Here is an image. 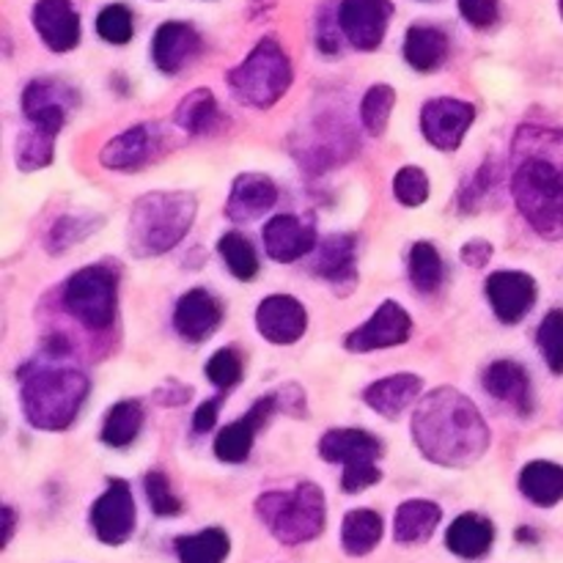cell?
<instances>
[{
  "mask_svg": "<svg viewBox=\"0 0 563 563\" xmlns=\"http://www.w3.org/2000/svg\"><path fill=\"white\" fill-rule=\"evenodd\" d=\"M220 405H223V394L214 396V399H209V401H203V405L198 407L196 418H192V429H196L198 434L212 432L214 423H218V410H220Z\"/></svg>",
  "mask_w": 563,
  "mask_h": 563,
  "instance_id": "cell-46",
  "label": "cell"
},
{
  "mask_svg": "<svg viewBox=\"0 0 563 563\" xmlns=\"http://www.w3.org/2000/svg\"><path fill=\"white\" fill-rule=\"evenodd\" d=\"M99 225H102V218H97V214H64V218H58V223L49 229L47 251L58 256V253L69 251L77 242L86 240L88 234H93Z\"/></svg>",
  "mask_w": 563,
  "mask_h": 563,
  "instance_id": "cell-36",
  "label": "cell"
},
{
  "mask_svg": "<svg viewBox=\"0 0 563 563\" xmlns=\"http://www.w3.org/2000/svg\"><path fill=\"white\" fill-rule=\"evenodd\" d=\"M487 297L500 322L517 324L528 317V311L537 302V280L528 273L500 269L487 278Z\"/></svg>",
  "mask_w": 563,
  "mask_h": 563,
  "instance_id": "cell-15",
  "label": "cell"
},
{
  "mask_svg": "<svg viewBox=\"0 0 563 563\" xmlns=\"http://www.w3.org/2000/svg\"><path fill=\"white\" fill-rule=\"evenodd\" d=\"M460 256H462V262L467 264V267L478 269V267H484L489 258H493V245H489L487 240H473V242H467L465 247H462Z\"/></svg>",
  "mask_w": 563,
  "mask_h": 563,
  "instance_id": "cell-47",
  "label": "cell"
},
{
  "mask_svg": "<svg viewBox=\"0 0 563 563\" xmlns=\"http://www.w3.org/2000/svg\"><path fill=\"white\" fill-rule=\"evenodd\" d=\"M55 137L58 132L44 130V126L31 124L25 132H20L16 137V168L22 174H33V170H42L53 163L55 152Z\"/></svg>",
  "mask_w": 563,
  "mask_h": 563,
  "instance_id": "cell-33",
  "label": "cell"
},
{
  "mask_svg": "<svg viewBox=\"0 0 563 563\" xmlns=\"http://www.w3.org/2000/svg\"><path fill=\"white\" fill-rule=\"evenodd\" d=\"M91 383L82 372L58 366L55 357L27 363L20 368V401L25 418L44 432H60L71 427L86 405Z\"/></svg>",
  "mask_w": 563,
  "mask_h": 563,
  "instance_id": "cell-3",
  "label": "cell"
},
{
  "mask_svg": "<svg viewBox=\"0 0 563 563\" xmlns=\"http://www.w3.org/2000/svg\"><path fill=\"white\" fill-rule=\"evenodd\" d=\"M201 53V36L190 22H163L152 38V60L165 75H176Z\"/></svg>",
  "mask_w": 563,
  "mask_h": 563,
  "instance_id": "cell-20",
  "label": "cell"
},
{
  "mask_svg": "<svg viewBox=\"0 0 563 563\" xmlns=\"http://www.w3.org/2000/svg\"><path fill=\"white\" fill-rule=\"evenodd\" d=\"M275 407H278V399H275V396L258 399L256 405L247 410V416H242L240 421L220 429L218 438H214V456H218L220 462H229V465H240V462H245L247 456H251L256 432L269 421Z\"/></svg>",
  "mask_w": 563,
  "mask_h": 563,
  "instance_id": "cell-19",
  "label": "cell"
},
{
  "mask_svg": "<svg viewBox=\"0 0 563 563\" xmlns=\"http://www.w3.org/2000/svg\"><path fill=\"white\" fill-rule=\"evenodd\" d=\"M484 388L493 399L506 401L515 407L520 416H531L533 399H531V379H528L526 368L515 361H495L493 366L484 372Z\"/></svg>",
  "mask_w": 563,
  "mask_h": 563,
  "instance_id": "cell-24",
  "label": "cell"
},
{
  "mask_svg": "<svg viewBox=\"0 0 563 563\" xmlns=\"http://www.w3.org/2000/svg\"><path fill=\"white\" fill-rule=\"evenodd\" d=\"M97 33L110 44H126L132 38V33H135L132 11L124 3L104 5L97 16Z\"/></svg>",
  "mask_w": 563,
  "mask_h": 563,
  "instance_id": "cell-40",
  "label": "cell"
},
{
  "mask_svg": "<svg viewBox=\"0 0 563 563\" xmlns=\"http://www.w3.org/2000/svg\"><path fill=\"white\" fill-rule=\"evenodd\" d=\"M383 539V517L372 509H355L344 517L341 526V544H344L346 555L352 559H363L372 553Z\"/></svg>",
  "mask_w": 563,
  "mask_h": 563,
  "instance_id": "cell-30",
  "label": "cell"
},
{
  "mask_svg": "<svg viewBox=\"0 0 563 563\" xmlns=\"http://www.w3.org/2000/svg\"><path fill=\"white\" fill-rule=\"evenodd\" d=\"M476 121V108L462 99H429L421 110L423 137L440 152H456Z\"/></svg>",
  "mask_w": 563,
  "mask_h": 563,
  "instance_id": "cell-10",
  "label": "cell"
},
{
  "mask_svg": "<svg viewBox=\"0 0 563 563\" xmlns=\"http://www.w3.org/2000/svg\"><path fill=\"white\" fill-rule=\"evenodd\" d=\"M218 251H220L225 267L231 269V275H234V278L253 280L258 275V256H256V251H253L251 242H247V236L236 234V231H231V234H223V236H220Z\"/></svg>",
  "mask_w": 563,
  "mask_h": 563,
  "instance_id": "cell-38",
  "label": "cell"
},
{
  "mask_svg": "<svg viewBox=\"0 0 563 563\" xmlns=\"http://www.w3.org/2000/svg\"><path fill=\"white\" fill-rule=\"evenodd\" d=\"M143 489H146L148 506H152V511L157 517H176L181 511V500L174 495L165 473L159 471L146 473V478H143Z\"/></svg>",
  "mask_w": 563,
  "mask_h": 563,
  "instance_id": "cell-41",
  "label": "cell"
},
{
  "mask_svg": "<svg viewBox=\"0 0 563 563\" xmlns=\"http://www.w3.org/2000/svg\"><path fill=\"white\" fill-rule=\"evenodd\" d=\"M537 344L542 350L544 363L550 366L553 374H563V311H550L542 319L537 333Z\"/></svg>",
  "mask_w": 563,
  "mask_h": 563,
  "instance_id": "cell-39",
  "label": "cell"
},
{
  "mask_svg": "<svg viewBox=\"0 0 563 563\" xmlns=\"http://www.w3.org/2000/svg\"><path fill=\"white\" fill-rule=\"evenodd\" d=\"M405 58L412 69L434 71L449 58V36L438 25H412L405 38Z\"/></svg>",
  "mask_w": 563,
  "mask_h": 563,
  "instance_id": "cell-28",
  "label": "cell"
},
{
  "mask_svg": "<svg viewBox=\"0 0 563 563\" xmlns=\"http://www.w3.org/2000/svg\"><path fill=\"white\" fill-rule=\"evenodd\" d=\"M410 280L421 295H432L443 284V258L432 242H416L410 251Z\"/></svg>",
  "mask_w": 563,
  "mask_h": 563,
  "instance_id": "cell-35",
  "label": "cell"
},
{
  "mask_svg": "<svg viewBox=\"0 0 563 563\" xmlns=\"http://www.w3.org/2000/svg\"><path fill=\"white\" fill-rule=\"evenodd\" d=\"M264 251L280 264L297 262L317 251V225L300 214H275L264 225Z\"/></svg>",
  "mask_w": 563,
  "mask_h": 563,
  "instance_id": "cell-16",
  "label": "cell"
},
{
  "mask_svg": "<svg viewBox=\"0 0 563 563\" xmlns=\"http://www.w3.org/2000/svg\"><path fill=\"white\" fill-rule=\"evenodd\" d=\"M460 5V14L465 16L467 25L473 27H493L500 16V3L498 0H456Z\"/></svg>",
  "mask_w": 563,
  "mask_h": 563,
  "instance_id": "cell-44",
  "label": "cell"
},
{
  "mask_svg": "<svg viewBox=\"0 0 563 563\" xmlns=\"http://www.w3.org/2000/svg\"><path fill=\"white\" fill-rule=\"evenodd\" d=\"M339 33H341V25H339V16H335V25L333 20H328V16H322L319 20V49L322 53H339Z\"/></svg>",
  "mask_w": 563,
  "mask_h": 563,
  "instance_id": "cell-48",
  "label": "cell"
},
{
  "mask_svg": "<svg viewBox=\"0 0 563 563\" xmlns=\"http://www.w3.org/2000/svg\"><path fill=\"white\" fill-rule=\"evenodd\" d=\"M412 438L434 465H476L489 449V427L467 396L454 388L427 394L412 416Z\"/></svg>",
  "mask_w": 563,
  "mask_h": 563,
  "instance_id": "cell-2",
  "label": "cell"
},
{
  "mask_svg": "<svg viewBox=\"0 0 563 563\" xmlns=\"http://www.w3.org/2000/svg\"><path fill=\"white\" fill-rule=\"evenodd\" d=\"M80 97L66 82L53 80V77H38L31 80L22 91V113H25L27 124L44 126V130L60 132L66 115L71 108H77Z\"/></svg>",
  "mask_w": 563,
  "mask_h": 563,
  "instance_id": "cell-12",
  "label": "cell"
},
{
  "mask_svg": "<svg viewBox=\"0 0 563 563\" xmlns=\"http://www.w3.org/2000/svg\"><path fill=\"white\" fill-rule=\"evenodd\" d=\"M495 542V528L487 517L478 515H462L451 522L449 533H445V544L454 555L465 561H476L489 553Z\"/></svg>",
  "mask_w": 563,
  "mask_h": 563,
  "instance_id": "cell-27",
  "label": "cell"
},
{
  "mask_svg": "<svg viewBox=\"0 0 563 563\" xmlns=\"http://www.w3.org/2000/svg\"><path fill=\"white\" fill-rule=\"evenodd\" d=\"M179 563H223L229 559V533L220 528H207L201 533H190V537H179L174 542Z\"/></svg>",
  "mask_w": 563,
  "mask_h": 563,
  "instance_id": "cell-32",
  "label": "cell"
},
{
  "mask_svg": "<svg viewBox=\"0 0 563 563\" xmlns=\"http://www.w3.org/2000/svg\"><path fill=\"white\" fill-rule=\"evenodd\" d=\"M412 333V319L399 302L388 300L377 308L372 319L366 324H361L357 330H352L346 335L344 346L355 355H366V352L388 350V346H399L410 339Z\"/></svg>",
  "mask_w": 563,
  "mask_h": 563,
  "instance_id": "cell-14",
  "label": "cell"
},
{
  "mask_svg": "<svg viewBox=\"0 0 563 563\" xmlns=\"http://www.w3.org/2000/svg\"><path fill=\"white\" fill-rule=\"evenodd\" d=\"M394 196L405 207H421V203H427L429 176L423 174V168H416V165L401 168L394 179Z\"/></svg>",
  "mask_w": 563,
  "mask_h": 563,
  "instance_id": "cell-42",
  "label": "cell"
},
{
  "mask_svg": "<svg viewBox=\"0 0 563 563\" xmlns=\"http://www.w3.org/2000/svg\"><path fill=\"white\" fill-rule=\"evenodd\" d=\"M396 108V91L388 86V82H377L366 91L361 102V119L363 126H366L372 135H383L390 124V115H394Z\"/></svg>",
  "mask_w": 563,
  "mask_h": 563,
  "instance_id": "cell-37",
  "label": "cell"
},
{
  "mask_svg": "<svg viewBox=\"0 0 563 563\" xmlns=\"http://www.w3.org/2000/svg\"><path fill=\"white\" fill-rule=\"evenodd\" d=\"M14 526H16V515L11 511V506H3V548H9L11 537H14Z\"/></svg>",
  "mask_w": 563,
  "mask_h": 563,
  "instance_id": "cell-49",
  "label": "cell"
},
{
  "mask_svg": "<svg viewBox=\"0 0 563 563\" xmlns=\"http://www.w3.org/2000/svg\"><path fill=\"white\" fill-rule=\"evenodd\" d=\"M256 328L273 344H295L306 335L308 313L297 297L273 295L258 302Z\"/></svg>",
  "mask_w": 563,
  "mask_h": 563,
  "instance_id": "cell-18",
  "label": "cell"
},
{
  "mask_svg": "<svg viewBox=\"0 0 563 563\" xmlns=\"http://www.w3.org/2000/svg\"><path fill=\"white\" fill-rule=\"evenodd\" d=\"M135 522L137 509L130 484L121 482V478H110L108 489L99 495L91 509L93 533H97L102 544L119 548V544H124L135 533Z\"/></svg>",
  "mask_w": 563,
  "mask_h": 563,
  "instance_id": "cell-9",
  "label": "cell"
},
{
  "mask_svg": "<svg viewBox=\"0 0 563 563\" xmlns=\"http://www.w3.org/2000/svg\"><path fill=\"white\" fill-rule=\"evenodd\" d=\"M165 148V132L159 124H135L110 137L99 152V163L110 170H135L152 163Z\"/></svg>",
  "mask_w": 563,
  "mask_h": 563,
  "instance_id": "cell-13",
  "label": "cell"
},
{
  "mask_svg": "<svg viewBox=\"0 0 563 563\" xmlns=\"http://www.w3.org/2000/svg\"><path fill=\"white\" fill-rule=\"evenodd\" d=\"M119 278L104 264L82 267L64 284V308L88 330H108L115 319Z\"/></svg>",
  "mask_w": 563,
  "mask_h": 563,
  "instance_id": "cell-8",
  "label": "cell"
},
{
  "mask_svg": "<svg viewBox=\"0 0 563 563\" xmlns=\"http://www.w3.org/2000/svg\"><path fill=\"white\" fill-rule=\"evenodd\" d=\"M520 493L531 500L533 506H550L563 500V467L555 462H531L520 473Z\"/></svg>",
  "mask_w": 563,
  "mask_h": 563,
  "instance_id": "cell-29",
  "label": "cell"
},
{
  "mask_svg": "<svg viewBox=\"0 0 563 563\" xmlns=\"http://www.w3.org/2000/svg\"><path fill=\"white\" fill-rule=\"evenodd\" d=\"M258 520L280 544L313 542L324 531V495L317 484L302 482L295 489H273L256 500Z\"/></svg>",
  "mask_w": 563,
  "mask_h": 563,
  "instance_id": "cell-5",
  "label": "cell"
},
{
  "mask_svg": "<svg viewBox=\"0 0 563 563\" xmlns=\"http://www.w3.org/2000/svg\"><path fill=\"white\" fill-rule=\"evenodd\" d=\"M559 9H561V16H563V0H559Z\"/></svg>",
  "mask_w": 563,
  "mask_h": 563,
  "instance_id": "cell-50",
  "label": "cell"
},
{
  "mask_svg": "<svg viewBox=\"0 0 563 563\" xmlns=\"http://www.w3.org/2000/svg\"><path fill=\"white\" fill-rule=\"evenodd\" d=\"M423 383L416 374H394L368 385L363 401L383 418H399L421 396Z\"/></svg>",
  "mask_w": 563,
  "mask_h": 563,
  "instance_id": "cell-25",
  "label": "cell"
},
{
  "mask_svg": "<svg viewBox=\"0 0 563 563\" xmlns=\"http://www.w3.org/2000/svg\"><path fill=\"white\" fill-rule=\"evenodd\" d=\"M220 319H223L220 302L209 291L192 289L176 302L174 328L181 339L198 344V341H207L218 330Z\"/></svg>",
  "mask_w": 563,
  "mask_h": 563,
  "instance_id": "cell-23",
  "label": "cell"
},
{
  "mask_svg": "<svg viewBox=\"0 0 563 563\" xmlns=\"http://www.w3.org/2000/svg\"><path fill=\"white\" fill-rule=\"evenodd\" d=\"M319 454L324 462L344 465V478H341L344 493L355 495L383 482V471L377 467L383 445L363 429H330L319 440Z\"/></svg>",
  "mask_w": 563,
  "mask_h": 563,
  "instance_id": "cell-7",
  "label": "cell"
},
{
  "mask_svg": "<svg viewBox=\"0 0 563 563\" xmlns=\"http://www.w3.org/2000/svg\"><path fill=\"white\" fill-rule=\"evenodd\" d=\"M278 203V187L269 176L264 174H242L234 179L231 196L225 201V218L236 220V223H247Z\"/></svg>",
  "mask_w": 563,
  "mask_h": 563,
  "instance_id": "cell-21",
  "label": "cell"
},
{
  "mask_svg": "<svg viewBox=\"0 0 563 563\" xmlns=\"http://www.w3.org/2000/svg\"><path fill=\"white\" fill-rule=\"evenodd\" d=\"M33 27L53 53H69L80 44V14L71 0H36Z\"/></svg>",
  "mask_w": 563,
  "mask_h": 563,
  "instance_id": "cell-17",
  "label": "cell"
},
{
  "mask_svg": "<svg viewBox=\"0 0 563 563\" xmlns=\"http://www.w3.org/2000/svg\"><path fill=\"white\" fill-rule=\"evenodd\" d=\"M493 185H495V168L493 165H482V168L476 170V179L460 192L462 209H465V212H476L478 203H482L484 198H487V192L493 190Z\"/></svg>",
  "mask_w": 563,
  "mask_h": 563,
  "instance_id": "cell-45",
  "label": "cell"
},
{
  "mask_svg": "<svg viewBox=\"0 0 563 563\" xmlns=\"http://www.w3.org/2000/svg\"><path fill=\"white\" fill-rule=\"evenodd\" d=\"M291 60L278 38L267 36L251 49L240 66L229 71V86L236 99L253 104L258 110H267L291 88Z\"/></svg>",
  "mask_w": 563,
  "mask_h": 563,
  "instance_id": "cell-6",
  "label": "cell"
},
{
  "mask_svg": "<svg viewBox=\"0 0 563 563\" xmlns=\"http://www.w3.org/2000/svg\"><path fill=\"white\" fill-rule=\"evenodd\" d=\"M143 427V407L141 401L126 399L119 401L115 407H110L108 418H104L102 427V443L110 449H124L132 440L137 438Z\"/></svg>",
  "mask_w": 563,
  "mask_h": 563,
  "instance_id": "cell-34",
  "label": "cell"
},
{
  "mask_svg": "<svg viewBox=\"0 0 563 563\" xmlns=\"http://www.w3.org/2000/svg\"><path fill=\"white\" fill-rule=\"evenodd\" d=\"M218 119L220 110L209 88H198V91L187 93L174 113V124L185 130L187 135H203V132L214 130Z\"/></svg>",
  "mask_w": 563,
  "mask_h": 563,
  "instance_id": "cell-31",
  "label": "cell"
},
{
  "mask_svg": "<svg viewBox=\"0 0 563 563\" xmlns=\"http://www.w3.org/2000/svg\"><path fill=\"white\" fill-rule=\"evenodd\" d=\"M207 377L214 388L220 390L234 388V385L242 379V363L240 357H236V352L234 350L214 352L207 363Z\"/></svg>",
  "mask_w": 563,
  "mask_h": 563,
  "instance_id": "cell-43",
  "label": "cell"
},
{
  "mask_svg": "<svg viewBox=\"0 0 563 563\" xmlns=\"http://www.w3.org/2000/svg\"><path fill=\"white\" fill-rule=\"evenodd\" d=\"M339 25L346 42L355 49H377L388 33L394 3L390 0H341Z\"/></svg>",
  "mask_w": 563,
  "mask_h": 563,
  "instance_id": "cell-11",
  "label": "cell"
},
{
  "mask_svg": "<svg viewBox=\"0 0 563 563\" xmlns=\"http://www.w3.org/2000/svg\"><path fill=\"white\" fill-rule=\"evenodd\" d=\"M196 214L198 201L190 192H148L132 203L126 245L137 258L168 253L185 240Z\"/></svg>",
  "mask_w": 563,
  "mask_h": 563,
  "instance_id": "cell-4",
  "label": "cell"
},
{
  "mask_svg": "<svg viewBox=\"0 0 563 563\" xmlns=\"http://www.w3.org/2000/svg\"><path fill=\"white\" fill-rule=\"evenodd\" d=\"M511 196L544 240H563V130L520 126L511 143Z\"/></svg>",
  "mask_w": 563,
  "mask_h": 563,
  "instance_id": "cell-1",
  "label": "cell"
},
{
  "mask_svg": "<svg viewBox=\"0 0 563 563\" xmlns=\"http://www.w3.org/2000/svg\"><path fill=\"white\" fill-rule=\"evenodd\" d=\"M311 269L322 275L330 286L339 289V295H346L355 289V236L350 234H333L322 240V245L313 253Z\"/></svg>",
  "mask_w": 563,
  "mask_h": 563,
  "instance_id": "cell-22",
  "label": "cell"
},
{
  "mask_svg": "<svg viewBox=\"0 0 563 563\" xmlns=\"http://www.w3.org/2000/svg\"><path fill=\"white\" fill-rule=\"evenodd\" d=\"M443 511L432 500H405L394 517V539L399 544H423L438 531Z\"/></svg>",
  "mask_w": 563,
  "mask_h": 563,
  "instance_id": "cell-26",
  "label": "cell"
}]
</instances>
